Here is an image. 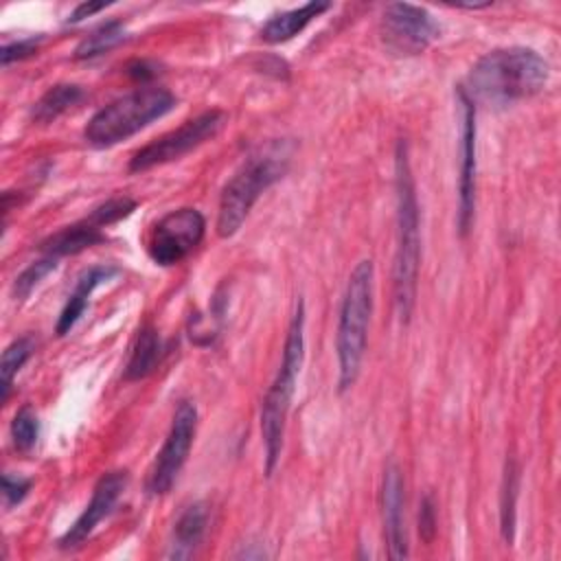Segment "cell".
<instances>
[{"label":"cell","instance_id":"cell-18","mask_svg":"<svg viewBox=\"0 0 561 561\" xmlns=\"http://www.w3.org/2000/svg\"><path fill=\"white\" fill-rule=\"evenodd\" d=\"M160 357H162V342L158 331L153 327L140 329L136 344L131 348L129 362L125 366V379L127 381L145 379L149 373L156 370V366L160 364Z\"/></svg>","mask_w":561,"mask_h":561},{"label":"cell","instance_id":"cell-21","mask_svg":"<svg viewBox=\"0 0 561 561\" xmlns=\"http://www.w3.org/2000/svg\"><path fill=\"white\" fill-rule=\"evenodd\" d=\"M517 489H519V469L515 460H506L502 495H500V528L506 543L515 537V504H517Z\"/></svg>","mask_w":561,"mask_h":561},{"label":"cell","instance_id":"cell-23","mask_svg":"<svg viewBox=\"0 0 561 561\" xmlns=\"http://www.w3.org/2000/svg\"><path fill=\"white\" fill-rule=\"evenodd\" d=\"M39 436V421L31 405H22L11 421V438L18 451H28Z\"/></svg>","mask_w":561,"mask_h":561},{"label":"cell","instance_id":"cell-20","mask_svg":"<svg viewBox=\"0 0 561 561\" xmlns=\"http://www.w3.org/2000/svg\"><path fill=\"white\" fill-rule=\"evenodd\" d=\"M125 37H127V31H125L123 22H118V20L103 22L88 37H83L79 42V46L75 48V59L99 57V55L112 50L114 46H118Z\"/></svg>","mask_w":561,"mask_h":561},{"label":"cell","instance_id":"cell-29","mask_svg":"<svg viewBox=\"0 0 561 561\" xmlns=\"http://www.w3.org/2000/svg\"><path fill=\"white\" fill-rule=\"evenodd\" d=\"M110 2H81L75 7V11L68 15V22H81L83 18H90L103 9H107Z\"/></svg>","mask_w":561,"mask_h":561},{"label":"cell","instance_id":"cell-27","mask_svg":"<svg viewBox=\"0 0 561 561\" xmlns=\"http://www.w3.org/2000/svg\"><path fill=\"white\" fill-rule=\"evenodd\" d=\"M42 37H26V39H18V42H11V44H4L2 46V66H9L11 61H20V59H26L31 55L37 53V46H39Z\"/></svg>","mask_w":561,"mask_h":561},{"label":"cell","instance_id":"cell-28","mask_svg":"<svg viewBox=\"0 0 561 561\" xmlns=\"http://www.w3.org/2000/svg\"><path fill=\"white\" fill-rule=\"evenodd\" d=\"M419 533L423 537V541H432L434 535H436V511H434V502L430 495H425L421 500V506H419Z\"/></svg>","mask_w":561,"mask_h":561},{"label":"cell","instance_id":"cell-17","mask_svg":"<svg viewBox=\"0 0 561 561\" xmlns=\"http://www.w3.org/2000/svg\"><path fill=\"white\" fill-rule=\"evenodd\" d=\"M208 522V508L204 502H195L184 508L173 528V539L169 543V559H186L199 546Z\"/></svg>","mask_w":561,"mask_h":561},{"label":"cell","instance_id":"cell-11","mask_svg":"<svg viewBox=\"0 0 561 561\" xmlns=\"http://www.w3.org/2000/svg\"><path fill=\"white\" fill-rule=\"evenodd\" d=\"M458 103L462 112L460 138V178H458V230L465 237L473 221L476 208V105L462 88H458Z\"/></svg>","mask_w":561,"mask_h":561},{"label":"cell","instance_id":"cell-13","mask_svg":"<svg viewBox=\"0 0 561 561\" xmlns=\"http://www.w3.org/2000/svg\"><path fill=\"white\" fill-rule=\"evenodd\" d=\"M383 533L388 541L390 559L408 557V539H405V519H403V478L397 465L386 467L383 476Z\"/></svg>","mask_w":561,"mask_h":561},{"label":"cell","instance_id":"cell-7","mask_svg":"<svg viewBox=\"0 0 561 561\" xmlns=\"http://www.w3.org/2000/svg\"><path fill=\"white\" fill-rule=\"evenodd\" d=\"M224 123H226V114L221 110H210V112H204V114L186 121L178 129H173V131L151 140L142 149H138L134 153V158L129 160V171L140 173V171L153 169L158 164H167L171 160L182 158L184 153L193 151L202 142L217 136V131L224 127Z\"/></svg>","mask_w":561,"mask_h":561},{"label":"cell","instance_id":"cell-5","mask_svg":"<svg viewBox=\"0 0 561 561\" xmlns=\"http://www.w3.org/2000/svg\"><path fill=\"white\" fill-rule=\"evenodd\" d=\"M373 313V261H359L346 283L337 322V383L340 392L348 390L362 370V359L368 340V322Z\"/></svg>","mask_w":561,"mask_h":561},{"label":"cell","instance_id":"cell-26","mask_svg":"<svg viewBox=\"0 0 561 561\" xmlns=\"http://www.w3.org/2000/svg\"><path fill=\"white\" fill-rule=\"evenodd\" d=\"M28 489H31V480H28V478L2 473V495H4L7 508L20 504V502L26 497Z\"/></svg>","mask_w":561,"mask_h":561},{"label":"cell","instance_id":"cell-9","mask_svg":"<svg viewBox=\"0 0 561 561\" xmlns=\"http://www.w3.org/2000/svg\"><path fill=\"white\" fill-rule=\"evenodd\" d=\"M195 427H197L195 405L191 401H180L173 412L164 445L158 451L156 462L147 478V491L151 495H164L178 480V476L188 458V451H191V445L195 438Z\"/></svg>","mask_w":561,"mask_h":561},{"label":"cell","instance_id":"cell-15","mask_svg":"<svg viewBox=\"0 0 561 561\" xmlns=\"http://www.w3.org/2000/svg\"><path fill=\"white\" fill-rule=\"evenodd\" d=\"M101 241H105V234L101 232V226L85 219V221L66 226L59 232L50 234L46 241H42L39 250L46 256L59 259V256H68V254H79V252H83V250H88V248H92Z\"/></svg>","mask_w":561,"mask_h":561},{"label":"cell","instance_id":"cell-25","mask_svg":"<svg viewBox=\"0 0 561 561\" xmlns=\"http://www.w3.org/2000/svg\"><path fill=\"white\" fill-rule=\"evenodd\" d=\"M134 210H136V202L134 199H129V197H110L107 202L96 206L90 213L88 219L103 228V226H110V224H116V221L129 217Z\"/></svg>","mask_w":561,"mask_h":561},{"label":"cell","instance_id":"cell-19","mask_svg":"<svg viewBox=\"0 0 561 561\" xmlns=\"http://www.w3.org/2000/svg\"><path fill=\"white\" fill-rule=\"evenodd\" d=\"M83 99V90L77 83H57L48 88L31 107V118L39 125L53 123L66 110L77 105Z\"/></svg>","mask_w":561,"mask_h":561},{"label":"cell","instance_id":"cell-16","mask_svg":"<svg viewBox=\"0 0 561 561\" xmlns=\"http://www.w3.org/2000/svg\"><path fill=\"white\" fill-rule=\"evenodd\" d=\"M331 4L329 2H320V0H311L305 2L296 9L276 13L274 18H270L263 28H261V37L270 44H280L291 39L294 35H298L313 18H318L320 13H324Z\"/></svg>","mask_w":561,"mask_h":561},{"label":"cell","instance_id":"cell-4","mask_svg":"<svg viewBox=\"0 0 561 561\" xmlns=\"http://www.w3.org/2000/svg\"><path fill=\"white\" fill-rule=\"evenodd\" d=\"M291 160V147L287 142H272L270 147L252 153L241 169L230 178V182L221 191L219 213H217V234L228 239L232 237L248 213L256 204L263 191H267L274 182H278Z\"/></svg>","mask_w":561,"mask_h":561},{"label":"cell","instance_id":"cell-30","mask_svg":"<svg viewBox=\"0 0 561 561\" xmlns=\"http://www.w3.org/2000/svg\"><path fill=\"white\" fill-rule=\"evenodd\" d=\"M127 72H129V77L131 79H136V81H149V79H153L156 75H158V68L151 64V61H134V64H129L127 66Z\"/></svg>","mask_w":561,"mask_h":561},{"label":"cell","instance_id":"cell-2","mask_svg":"<svg viewBox=\"0 0 561 561\" xmlns=\"http://www.w3.org/2000/svg\"><path fill=\"white\" fill-rule=\"evenodd\" d=\"M394 180H397V254L392 270L394 307L401 322H408L414 309L419 263H421V224L414 178L408 158L405 140H399L394 153Z\"/></svg>","mask_w":561,"mask_h":561},{"label":"cell","instance_id":"cell-8","mask_svg":"<svg viewBox=\"0 0 561 561\" xmlns=\"http://www.w3.org/2000/svg\"><path fill=\"white\" fill-rule=\"evenodd\" d=\"M206 219L197 208H178L167 213L153 226L147 252L156 265L169 267L184 261L204 239Z\"/></svg>","mask_w":561,"mask_h":561},{"label":"cell","instance_id":"cell-10","mask_svg":"<svg viewBox=\"0 0 561 561\" xmlns=\"http://www.w3.org/2000/svg\"><path fill=\"white\" fill-rule=\"evenodd\" d=\"M440 35L434 15L416 4L392 2L381 15V39L394 55H419Z\"/></svg>","mask_w":561,"mask_h":561},{"label":"cell","instance_id":"cell-14","mask_svg":"<svg viewBox=\"0 0 561 561\" xmlns=\"http://www.w3.org/2000/svg\"><path fill=\"white\" fill-rule=\"evenodd\" d=\"M114 274H116V267H112V265H94V267L85 270V272L79 276V280H77L72 294L68 296V300H66V305H64V309H61V313H59V320H57V335L70 333V329H72V327L77 324V320L83 316L92 291H94L103 280L112 278Z\"/></svg>","mask_w":561,"mask_h":561},{"label":"cell","instance_id":"cell-3","mask_svg":"<svg viewBox=\"0 0 561 561\" xmlns=\"http://www.w3.org/2000/svg\"><path fill=\"white\" fill-rule=\"evenodd\" d=\"M305 359V305L302 300L296 302L294 318L287 329L285 346H283V362L278 373L263 399L261 405V436L265 449V473L272 476L283 449V434L287 412L296 392V379Z\"/></svg>","mask_w":561,"mask_h":561},{"label":"cell","instance_id":"cell-22","mask_svg":"<svg viewBox=\"0 0 561 561\" xmlns=\"http://www.w3.org/2000/svg\"><path fill=\"white\" fill-rule=\"evenodd\" d=\"M33 353V340L28 335L13 340L0 359V375H2V403L9 399L11 394V386H13V377L18 375V370L24 366V362L31 357Z\"/></svg>","mask_w":561,"mask_h":561},{"label":"cell","instance_id":"cell-12","mask_svg":"<svg viewBox=\"0 0 561 561\" xmlns=\"http://www.w3.org/2000/svg\"><path fill=\"white\" fill-rule=\"evenodd\" d=\"M125 486H127V471L118 469V471H110V473L101 476V480L94 486L90 504L77 517V522L61 535L59 548L68 550V548L81 546L92 535V530L112 513V508L118 502Z\"/></svg>","mask_w":561,"mask_h":561},{"label":"cell","instance_id":"cell-1","mask_svg":"<svg viewBox=\"0 0 561 561\" xmlns=\"http://www.w3.org/2000/svg\"><path fill=\"white\" fill-rule=\"evenodd\" d=\"M548 81V61L533 48H495L482 55L467 77V96L493 107L537 94Z\"/></svg>","mask_w":561,"mask_h":561},{"label":"cell","instance_id":"cell-24","mask_svg":"<svg viewBox=\"0 0 561 561\" xmlns=\"http://www.w3.org/2000/svg\"><path fill=\"white\" fill-rule=\"evenodd\" d=\"M57 267V259L55 256H46L39 261H33L22 274H18L15 283H13V296L18 300H24L39 283L44 276H48L53 270Z\"/></svg>","mask_w":561,"mask_h":561},{"label":"cell","instance_id":"cell-6","mask_svg":"<svg viewBox=\"0 0 561 561\" xmlns=\"http://www.w3.org/2000/svg\"><path fill=\"white\" fill-rule=\"evenodd\" d=\"M173 107L175 96L169 90L145 85L101 107L88 121L83 136L92 147H114L153 123L156 118H162Z\"/></svg>","mask_w":561,"mask_h":561}]
</instances>
